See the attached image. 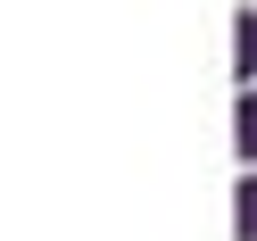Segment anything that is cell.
<instances>
[{
	"instance_id": "cell-1",
	"label": "cell",
	"mask_w": 257,
	"mask_h": 241,
	"mask_svg": "<svg viewBox=\"0 0 257 241\" xmlns=\"http://www.w3.org/2000/svg\"><path fill=\"white\" fill-rule=\"evenodd\" d=\"M232 75H240V84H257V9H240V17H232Z\"/></svg>"
},
{
	"instance_id": "cell-2",
	"label": "cell",
	"mask_w": 257,
	"mask_h": 241,
	"mask_svg": "<svg viewBox=\"0 0 257 241\" xmlns=\"http://www.w3.org/2000/svg\"><path fill=\"white\" fill-rule=\"evenodd\" d=\"M232 150L257 167V84H240V100H232Z\"/></svg>"
},
{
	"instance_id": "cell-3",
	"label": "cell",
	"mask_w": 257,
	"mask_h": 241,
	"mask_svg": "<svg viewBox=\"0 0 257 241\" xmlns=\"http://www.w3.org/2000/svg\"><path fill=\"white\" fill-rule=\"evenodd\" d=\"M232 233H240V241H257V167L232 183Z\"/></svg>"
}]
</instances>
